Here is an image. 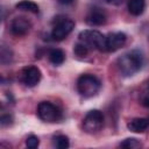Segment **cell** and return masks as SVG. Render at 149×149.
<instances>
[{
  "label": "cell",
  "instance_id": "cell-23",
  "mask_svg": "<svg viewBox=\"0 0 149 149\" xmlns=\"http://www.w3.org/2000/svg\"><path fill=\"white\" fill-rule=\"evenodd\" d=\"M106 1H107V2H109V1H112V0H106Z\"/></svg>",
  "mask_w": 149,
  "mask_h": 149
},
{
  "label": "cell",
  "instance_id": "cell-15",
  "mask_svg": "<svg viewBox=\"0 0 149 149\" xmlns=\"http://www.w3.org/2000/svg\"><path fill=\"white\" fill-rule=\"evenodd\" d=\"M54 146L58 149H66L70 146L69 137L65 135H57L54 137Z\"/></svg>",
  "mask_w": 149,
  "mask_h": 149
},
{
  "label": "cell",
  "instance_id": "cell-1",
  "mask_svg": "<svg viewBox=\"0 0 149 149\" xmlns=\"http://www.w3.org/2000/svg\"><path fill=\"white\" fill-rule=\"evenodd\" d=\"M116 64H118L119 71L121 72L122 76L130 77V76H134L142 68L143 57H142L141 52H139L136 50H132V51L122 54L118 58Z\"/></svg>",
  "mask_w": 149,
  "mask_h": 149
},
{
  "label": "cell",
  "instance_id": "cell-3",
  "mask_svg": "<svg viewBox=\"0 0 149 149\" xmlns=\"http://www.w3.org/2000/svg\"><path fill=\"white\" fill-rule=\"evenodd\" d=\"M100 86H101L100 80L95 76L90 73L81 74L77 80V90L79 94L85 98H91L99 92Z\"/></svg>",
  "mask_w": 149,
  "mask_h": 149
},
{
  "label": "cell",
  "instance_id": "cell-20",
  "mask_svg": "<svg viewBox=\"0 0 149 149\" xmlns=\"http://www.w3.org/2000/svg\"><path fill=\"white\" fill-rule=\"evenodd\" d=\"M12 122H13V116H12L10 114H3V115H1V118H0V123H1L2 127L12 125Z\"/></svg>",
  "mask_w": 149,
  "mask_h": 149
},
{
  "label": "cell",
  "instance_id": "cell-21",
  "mask_svg": "<svg viewBox=\"0 0 149 149\" xmlns=\"http://www.w3.org/2000/svg\"><path fill=\"white\" fill-rule=\"evenodd\" d=\"M141 104L146 107H149V84H148L147 88L144 90V92L141 95Z\"/></svg>",
  "mask_w": 149,
  "mask_h": 149
},
{
  "label": "cell",
  "instance_id": "cell-13",
  "mask_svg": "<svg viewBox=\"0 0 149 149\" xmlns=\"http://www.w3.org/2000/svg\"><path fill=\"white\" fill-rule=\"evenodd\" d=\"M15 7L20 10H24V12H30V13H38V5L31 0H22L20 2H17L15 5Z\"/></svg>",
  "mask_w": 149,
  "mask_h": 149
},
{
  "label": "cell",
  "instance_id": "cell-8",
  "mask_svg": "<svg viewBox=\"0 0 149 149\" xmlns=\"http://www.w3.org/2000/svg\"><path fill=\"white\" fill-rule=\"evenodd\" d=\"M127 36L125 33L121 31H114L106 35V51L114 52L119 50L125 43H126Z\"/></svg>",
  "mask_w": 149,
  "mask_h": 149
},
{
  "label": "cell",
  "instance_id": "cell-5",
  "mask_svg": "<svg viewBox=\"0 0 149 149\" xmlns=\"http://www.w3.org/2000/svg\"><path fill=\"white\" fill-rule=\"evenodd\" d=\"M104 125V115L99 109H92L87 112L83 120V129L88 134L98 133Z\"/></svg>",
  "mask_w": 149,
  "mask_h": 149
},
{
  "label": "cell",
  "instance_id": "cell-4",
  "mask_svg": "<svg viewBox=\"0 0 149 149\" xmlns=\"http://www.w3.org/2000/svg\"><path fill=\"white\" fill-rule=\"evenodd\" d=\"M37 115L42 121L49 122V123L59 122L63 118L61 109L50 101H42L38 104Z\"/></svg>",
  "mask_w": 149,
  "mask_h": 149
},
{
  "label": "cell",
  "instance_id": "cell-6",
  "mask_svg": "<svg viewBox=\"0 0 149 149\" xmlns=\"http://www.w3.org/2000/svg\"><path fill=\"white\" fill-rule=\"evenodd\" d=\"M74 28V22L68 17H57L51 30V37L55 41L64 40Z\"/></svg>",
  "mask_w": 149,
  "mask_h": 149
},
{
  "label": "cell",
  "instance_id": "cell-2",
  "mask_svg": "<svg viewBox=\"0 0 149 149\" xmlns=\"http://www.w3.org/2000/svg\"><path fill=\"white\" fill-rule=\"evenodd\" d=\"M78 41L85 44L88 49H97L99 51H106V36L98 30L86 29L79 33Z\"/></svg>",
  "mask_w": 149,
  "mask_h": 149
},
{
  "label": "cell",
  "instance_id": "cell-14",
  "mask_svg": "<svg viewBox=\"0 0 149 149\" xmlns=\"http://www.w3.org/2000/svg\"><path fill=\"white\" fill-rule=\"evenodd\" d=\"M48 57L50 63H52L54 65H61L65 59V55L61 49H51L48 54Z\"/></svg>",
  "mask_w": 149,
  "mask_h": 149
},
{
  "label": "cell",
  "instance_id": "cell-10",
  "mask_svg": "<svg viewBox=\"0 0 149 149\" xmlns=\"http://www.w3.org/2000/svg\"><path fill=\"white\" fill-rule=\"evenodd\" d=\"M106 20H107V15H106L105 10H102L99 7L92 8L87 13L86 19H85L86 23L90 26H102L106 23Z\"/></svg>",
  "mask_w": 149,
  "mask_h": 149
},
{
  "label": "cell",
  "instance_id": "cell-22",
  "mask_svg": "<svg viewBox=\"0 0 149 149\" xmlns=\"http://www.w3.org/2000/svg\"><path fill=\"white\" fill-rule=\"evenodd\" d=\"M61 5H70L73 2V0H57Z\"/></svg>",
  "mask_w": 149,
  "mask_h": 149
},
{
  "label": "cell",
  "instance_id": "cell-11",
  "mask_svg": "<svg viewBox=\"0 0 149 149\" xmlns=\"http://www.w3.org/2000/svg\"><path fill=\"white\" fill-rule=\"evenodd\" d=\"M149 127L148 118H134L127 123V128L133 133H143Z\"/></svg>",
  "mask_w": 149,
  "mask_h": 149
},
{
  "label": "cell",
  "instance_id": "cell-9",
  "mask_svg": "<svg viewBox=\"0 0 149 149\" xmlns=\"http://www.w3.org/2000/svg\"><path fill=\"white\" fill-rule=\"evenodd\" d=\"M31 28V23L23 16L15 17L10 23V31L15 36H23L26 35Z\"/></svg>",
  "mask_w": 149,
  "mask_h": 149
},
{
  "label": "cell",
  "instance_id": "cell-18",
  "mask_svg": "<svg viewBox=\"0 0 149 149\" xmlns=\"http://www.w3.org/2000/svg\"><path fill=\"white\" fill-rule=\"evenodd\" d=\"M13 58V54L12 51L6 48V47H1V51H0V61L2 64H7L9 62H12Z\"/></svg>",
  "mask_w": 149,
  "mask_h": 149
},
{
  "label": "cell",
  "instance_id": "cell-12",
  "mask_svg": "<svg viewBox=\"0 0 149 149\" xmlns=\"http://www.w3.org/2000/svg\"><path fill=\"white\" fill-rule=\"evenodd\" d=\"M146 7V0H128L127 8L132 15L139 16L143 13Z\"/></svg>",
  "mask_w": 149,
  "mask_h": 149
},
{
  "label": "cell",
  "instance_id": "cell-16",
  "mask_svg": "<svg viewBox=\"0 0 149 149\" xmlns=\"http://www.w3.org/2000/svg\"><path fill=\"white\" fill-rule=\"evenodd\" d=\"M121 148H127V149H136V148H140L142 147V143L137 140V139H134V137H129V139H126L123 140L120 144H119Z\"/></svg>",
  "mask_w": 149,
  "mask_h": 149
},
{
  "label": "cell",
  "instance_id": "cell-17",
  "mask_svg": "<svg viewBox=\"0 0 149 149\" xmlns=\"http://www.w3.org/2000/svg\"><path fill=\"white\" fill-rule=\"evenodd\" d=\"M88 48L85 45V44H83L81 42H77L76 44H74V47H73V52L78 56V57H85L87 54H88Z\"/></svg>",
  "mask_w": 149,
  "mask_h": 149
},
{
  "label": "cell",
  "instance_id": "cell-19",
  "mask_svg": "<svg viewBox=\"0 0 149 149\" xmlns=\"http://www.w3.org/2000/svg\"><path fill=\"white\" fill-rule=\"evenodd\" d=\"M40 144V140L36 135H29L26 140V146L30 149H34V148H37Z\"/></svg>",
  "mask_w": 149,
  "mask_h": 149
},
{
  "label": "cell",
  "instance_id": "cell-7",
  "mask_svg": "<svg viewBox=\"0 0 149 149\" xmlns=\"http://www.w3.org/2000/svg\"><path fill=\"white\" fill-rule=\"evenodd\" d=\"M41 70L35 65H27L21 70L20 80L28 87H34L41 80Z\"/></svg>",
  "mask_w": 149,
  "mask_h": 149
}]
</instances>
